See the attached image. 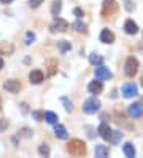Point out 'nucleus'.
<instances>
[{"instance_id":"obj_1","label":"nucleus","mask_w":143,"mask_h":158,"mask_svg":"<svg viewBox=\"0 0 143 158\" xmlns=\"http://www.w3.org/2000/svg\"><path fill=\"white\" fill-rule=\"evenodd\" d=\"M67 150H69L70 155L73 156H81L86 153V145L83 141H80V139H72V141L67 144Z\"/></svg>"},{"instance_id":"obj_2","label":"nucleus","mask_w":143,"mask_h":158,"mask_svg":"<svg viewBox=\"0 0 143 158\" xmlns=\"http://www.w3.org/2000/svg\"><path fill=\"white\" fill-rule=\"evenodd\" d=\"M99 109H100V101L95 98V96L86 99L84 104H83V110H84L86 114H95Z\"/></svg>"},{"instance_id":"obj_3","label":"nucleus","mask_w":143,"mask_h":158,"mask_svg":"<svg viewBox=\"0 0 143 158\" xmlns=\"http://www.w3.org/2000/svg\"><path fill=\"white\" fill-rule=\"evenodd\" d=\"M137 70H138V61L133 58V56L127 58V61H126V67H124V72H126V75H127V77H133V75L137 73Z\"/></svg>"},{"instance_id":"obj_4","label":"nucleus","mask_w":143,"mask_h":158,"mask_svg":"<svg viewBox=\"0 0 143 158\" xmlns=\"http://www.w3.org/2000/svg\"><path fill=\"white\" fill-rule=\"evenodd\" d=\"M118 10V3L114 0H103V5H102V15L103 16H111L114 15Z\"/></svg>"},{"instance_id":"obj_5","label":"nucleus","mask_w":143,"mask_h":158,"mask_svg":"<svg viewBox=\"0 0 143 158\" xmlns=\"http://www.w3.org/2000/svg\"><path fill=\"white\" fill-rule=\"evenodd\" d=\"M67 29H69V23L65 19H62V18H54V23L51 26L53 32H65Z\"/></svg>"},{"instance_id":"obj_6","label":"nucleus","mask_w":143,"mask_h":158,"mask_svg":"<svg viewBox=\"0 0 143 158\" xmlns=\"http://www.w3.org/2000/svg\"><path fill=\"white\" fill-rule=\"evenodd\" d=\"M129 115L132 118L143 117V104H141V102H133V104L129 106Z\"/></svg>"},{"instance_id":"obj_7","label":"nucleus","mask_w":143,"mask_h":158,"mask_svg":"<svg viewBox=\"0 0 143 158\" xmlns=\"http://www.w3.org/2000/svg\"><path fill=\"white\" fill-rule=\"evenodd\" d=\"M137 93H138V88L135 83H126V85L122 86V94L124 98H135L137 96Z\"/></svg>"},{"instance_id":"obj_8","label":"nucleus","mask_w":143,"mask_h":158,"mask_svg":"<svg viewBox=\"0 0 143 158\" xmlns=\"http://www.w3.org/2000/svg\"><path fill=\"white\" fill-rule=\"evenodd\" d=\"M111 77H113V73L108 70V67H103L102 64L97 66V69H95V78L97 80H110Z\"/></svg>"},{"instance_id":"obj_9","label":"nucleus","mask_w":143,"mask_h":158,"mask_svg":"<svg viewBox=\"0 0 143 158\" xmlns=\"http://www.w3.org/2000/svg\"><path fill=\"white\" fill-rule=\"evenodd\" d=\"M99 134L103 141H111V134H113V129L107 125V123H102L99 126Z\"/></svg>"},{"instance_id":"obj_10","label":"nucleus","mask_w":143,"mask_h":158,"mask_svg":"<svg viewBox=\"0 0 143 158\" xmlns=\"http://www.w3.org/2000/svg\"><path fill=\"white\" fill-rule=\"evenodd\" d=\"M3 88L8 93H18L19 89H21V83H19L18 80H6L3 83Z\"/></svg>"},{"instance_id":"obj_11","label":"nucleus","mask_w":143,"mask_h":158,"mask_svg":"<svg viewBox=\"0 0 143 158\" xmlns=\"http://www.w3.org/2000/svg\"><path fill=\"white\" fill-rule=\"evenodd\" d=\"M88 89H89L91 94L95 96V94H100V93L103 91V85H102L100 80H94V81H91L88 85Z\"/></svg>"},{"instance_id":"obj_12","label":"nucleus","mask_w":143,"mask_h":158,"mask_svg":"<svg viewBox=\"0 0 143 158\" xmlns=\"http://www.w3.org/2000/svg\"><path fill=\"white\" fill-rule=\"evenodd\" d=\"M43 80H45V77H43L42 70H32L29 73V81L34 83V85H38V83H42Z\"/></svg>"},{"instance_id":"obj_13","label":"nucleus","mask_w":143,"mask_h":158,"mask_svg":"<svg viewBox=\"0 0 143 158\" xmlns=\"http://www.w3.org/2000/svg\"><path fill=\"white\" fill-rule=\"evenodd\" d=\"M124 31H126V34H129V35H133V34L138 32V26L132 19H127L126 23H124Z\"/></svg>"},{"instance_id":"obj_14","label":"nucleus","mask_w":143,"mask_h":158,"mask_svg":"<svg viewBox=\"0 0 143 158\" xmlns=\"http://www.w3.org/2000/svg\"><path fill=\"white\" fill-rule=\"evenodd\" d=\"M100 42H103V43H113L114 42V34L111 31H108V29H103L100 32Z\"/></svg>"},{"instance_id":"obj_15","label":"nucleus","mask_w":143,"mask_h":158,"mask_svg":"<svg viewBox=\"0 0 143 158\" xmlns=\"http://www.w3.org/2000/svg\"><path fill=\"white\" fill-rule=\"evenodd\" d=\"M54 134H56L57 139H67V137H69V133H67V129H65L62 125H59V123H56V125H54Z\"/></svg>"},{"instance_id":"obj_16","label":"nucleus","mask_w":143,"mask_h":158,"mask_svg":"<svg viewBox=\"0 0 143 158\" xmlns=\"http://www.w3.org/2000/svg\"><path fill=\"white\" fill-rule=\"evenodd\" d=\"M108 155H110L108 147H105V145H97V147H95V156L105 158V156H108Z\"/></svg>"},{"instance_id":"obj_17","label":"nucleus","mask_w":143,"mask_h":158,"mask_svg":"<svg viewBox=\"0 0 143 158\" xmlns=\"http://www.w3.org/2000/svg\"><path fill=\"white\" fill-rule=\"evenodd\" d=\"M72 27L76 32H80V34H88V26H86L84 23H81V21H75L72 24Z\"/></svg>"},{"instance_id":"obj_18","label":"nucleus","mask_w":143,"mask_h":158,"mask_svg":"<svg viewBox=\"0 0 143 158\" xmlns=\"http://www.w3.org/2000/svg\"><path fill=\"white\" fill-rule=\"evenodd\" d=\"M61 10H62V2H61V0H54V3H53V6H51L53 16L57 18V16H59V13H61Z\"/></svg>"},{"instance_id":"obj_19","label":"nucleus","mask_w":143,"mask_h":158,"mask_svg":"<svg viewBox=\"0 0 143 158\" xmlns=\"http://www.w3.org/2000/svg\"><path fill=\"white\" fill-rule=\"evenodd\" d=\"M122 150H124V153H126L127 158H133V156H135V147H133L132 144H124Z\"/></svg>"},{"instance_id":"obj_20","label":"nucleus","mask_w":143,"mask_h":158,"mask_svg":"<svg viewBox=\"0 0 143 158\" xmlns=\"http://www.w3.org/2000/svg\"><path fill=\"white\" fill-rule=\"evenodd\" d=\"M0 53L2 54H11L13 53V45L6 43V42H2L0 43Z\"/></svg>"},{"instance_id":"obj_21","label":"nucleus","mask_w":143,"mask_h":158,"mask_svg":"<svg viewBox=\"0 0 143 158\" xmlns=\"http://www.w3.org/2000/svg\"><path fill=\"white\" fill-rule=\"evenodd\" d=\"M89 62L92 64V66H100V64L103 62V58L99 56V54H95V53H92V54H89Z\"/></svg>"},{"instance_id":"obj_22","label":"nucleus","mask_w":143,"mask_h":158,"mask_svg":"<svg viewBox=\"0 0 143 158\" xmlns=\"http://www.w3.org/2000/svg\"><path fill=\"white\" fill-rule=\"evenodd\" d=\"M45 120L51 125H56L57 123V115L54 112H45Z\"/></svg>"},{"instance_id":"obj_23","label":"nucleus","mask_w":143,"mask_h":158,"mask_svg":"<svg viewBox=\"0 0 143 158\" xmlns=\"http://www.w3.org/2000/svg\"><path fill=\"white\" fill-rule=\"evenodd\" d=\"M57 46H59V50H61V53H67L70 48H72V45H70V42H67V40H61L59 43H57Z\"/></svg>"},{"instance_id":"obj_24","label":"nucleus","mask_w":143,"mask_h":158,"mask_svg":"<svg viewBox=\"0 0 143 158\" xmlns=\"http://www.w3.org/2000/svg\"><path fill=\"white\" fill-rule=\"evenodd\" d=\"M50 147H48L46 144H42L40 147H38V153H40L42 156H50Z\"/></svg>"},{"instance_id":"obj_25","label":"nucleus","mask_w":143,"mask_h":158,"mask_svg":"<svg viewBox=\"0 0 143 158\" xmlns=\"http://www.w3.org/2000/svg\"><path fill=\"white\" fill-rule=\"evenodd\" d=\"M24 42H26V45H32V43L35 42V34L29 31V32L26 34V39H24Z\"/></svg>"},{"instance_id":"obj_26","label":"nucleus","mask_w":143,"mask_h":158,"mask_svg":"<svg viewBox=\"0 0 143 158\" xmlns=\"http://www.w3.org/2000/svg\"><path fill=\"white\" fill-rule=\"evenodd\" d=\"M121 137H122V133H121V131H113V134H111V142H113V144H119Z\"/></svg>"},{"instance_id":"obj_27","label":"nucleus","mask_w":143,"mask_h":158,"mask_svg":"<svg viewBox=\"0 0 143 158\" xmlns=\"http://www.w3.org/2000/svg\"><path fill=\"white\" fill-rule=\"evenodd\" d=\"M32 117L37 120V122H42V120H45V112H42V110H34Z\"/></svg>"},{"instance_id":"obj_28","label":"nucleus","mask_w":143,"mask_h":158,"mask_svg":"<svg viewBox=\"0 0 143 158\" xmlns=\"http://www.w3.org/2000/svg\"><path fill=\"white\" fill-rule=\"evenodd\" d=\"M62 102H64V107H65L67 112H72V110H73V104H72V101H69L67 98H62Z\"/></svg>"},{"instance_id":"obj_29","label":"nucleus","mask_w":143,"mask_h":158,"mask_svg":"<svg viewBox=\"0 0 143 158\" xmlns=\"http://www.w3.org/2000/svg\"><path fill=\"white\" fill-rule=\"evenodd\" d=\"M43 3V0H29V6L30 8H38Z\"/></svg>"},{"instance_id":"obj_30","label":"nucleus","mask_w":143,"mask_h":158,"mask_svg":"<svg viewBox=\"0 0 143 158\" xmlns=\"http://www.w3.org/2000/svg\"><path fill=\"white\" fill-rule=\"evenodd\" d=\"M48 64H50V72H48V73H50V75H53V73L56 72V66H57V62H56L54 59H51Z\"/></svg>"},{"instance_id":"obj_31","label":"nucleus","mask_w":143,"mask_h":158,"mask_svg":"<svg viewBox=\"0 0 143 158\" xmlns=\"http://www.w3.org/2000/svg\"><path fill=\"white\" fill-rule=\"evenodd\" d=\"M6 128H8V122H6V118H2V120H0V133L6 131Z\"/></svg>"},{"instance_id":"obj_32","label":"nucleus","mask_w":143,"mask_h":158,"mask_svg":"<svg viewBox=\"0 0 143 158\" xmlns=\"http://www.w3.org/2000/svg\"><path fill=\"white\" fill-rule=\"evenodd\" d=\"M21 134H22V136H26V137H30V136H32V133H30V129H29V128L21 129Z\"/></svg>"},{"instance_id":"obj_33","label":"nucleus","mask_w":143,"mask_h":158,"mask_svg":"<svg viewBox=\"0 0 143 158\" xmlns=\"http://www.w3.org/2000/svg\"><path fill=\"white\" fill-rule=\"evenodd\" d=\"M73 15H75L76 18H81V16H83V10H81V8H75V10H73Z\"/></svg>"},{"instance_id":"obj_34","label":"nucleus","mask_w":143,"mask_h":158,"mask_svg":"<svg viewBox=\"0 0 143 158\" xmlns=\"http://www.w3.org/2000/svg\"><path fill=\"white\" fill-rule=\"evenodd\" d=\"M132 2H130V0H126V10H129V11H132Z\"/></svg>"},{"instance_id":"obj_35","label":"nucleus","mask_w":143,"mask_h":158,"mask_svg":"<svg viewBox=\"0 0 143 158\" xmlns=\"http://www.w3.org/2000/svg\"><path fill=\"white\" fill-rule=\"evenodd\" d=\"M100 118L103 120V122H107V120H108L110 117H108V114H102V117H100Z\"/></svg>"},{"instance_id":"obj_36","label":"nucleus","mask_w":143,"mask_h":158,"mask_svg":"<svg viewBox=\"0 0 143 158\" xmlns=\"http://www.w3.org/2000/svg\"><path fill=\"white\" fill-rule=\"evenodd\" d=\"M13 0H0V3H3V5H6V3H11Z\"/></svg>"},{"instance_id":"obj_37","label":"nucleus","mask_w":143,"mask_h":158,"mask_svg":"<svg viewBox=\"0 0 143 158\" xmlns=\"http://www.w3.org/2000/svg\"><path fill=\"white\" fill-rule=\"evenodd\" d=\"M2 67H3V59L0 58V69H2Z\"/></svg>"},{"instance_id":"obj_38","label":"nucleus","mask_w":143,"mask_h":158,"mask_svg":"<svg viewBox=\"0 0 143 158\" xmlns=\"http://www.w3.org/2000/svg\"><path fill=\"white\" fill-rule=\"evenodd\" d=\"M0 110H2V101H0Z\"/></svg>"},{"instance_id":"obj_39","label":"nucleus","mask_w":143,"mask_h":158,"mask_svg":"<svg viewBox=\"0 0 143 158\" xmlns=\"http://www.w3.org/2000/svg\"><path fill=\"white\" fill-rule=\"evenodd\" d=\"M141 86H143V75H141Z\"/></svg>"}]
</instances>
